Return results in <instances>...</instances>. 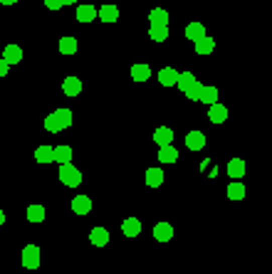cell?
I'll list each match as a JSON object with an SVG mask.
<instances>
[{
	"label": "cell",
	"mask_w": 272,
	"mask_h": 274,
	"mask_svg": "<svg viewBox=\"0 0 272 274\" xmlns=\"http://www.w3.org/2000/svg\"><path fill=\"white\" fill-rule=\"evenodd\" d=\"M0 62H3V55H0Z\"/></svg>",
	"instance_id": "cell-37"
},
{
	"label": "cell",
	"mask_w": 272,
	"mask_h": 274,
	"mask_svg": "<svg viewBox=\"0 0 272 274\" xmlns=\"http://www.w3.org/2000/svg\"><path fill=\"white\" fill-rule=\"evenodd\" d=\"M151 77V67L149 64H134L131 67V79L134 82H146Z\"/></svg>",
	"instance_id": "cell-19"
},
{
	"label": "cell",
	"mask_w": 272,
	"mask_h": 274,
	"mask_svg": "<svg viewBox=\"0 0 272 274\" xmlns=\"http://www.w3.org/2000/svg\"><path fill=\"white\" fill-rule=\"evenodd\" d=\"M28 220L30 222H42L45 220V208L42 205H30L28 208Z\"/></svg>",
	"instance_id": "cell-30"
},
{
	"label": "cell",
	"mask_w": 272,
	"mask_h": 274,
	"mask_svg": "<svg viewBox=\"0 0 272 274\" xmlns=\"http://www.w3.org/2000/svg\"><path fill=\"white\" fill-rule=\"evenodd\" d=\"M99 20H104V23H117V20H119V8H117L114 3L102 5V8H99Z\"/></svg>",
	"instance_id": "cell-5"
},
{
	"label": "cell",
	"mask_w": 272,
	"mask_h": 274,
	"mask_svg": "<svg viewBox=\"0 0 272 274\" xmlns=\"http://www.w3.org/2000/svg\"><path fill=\"white\" fill-rule=\"evenodd\" d=\"M89 240H92L94 247H104V244L109 242V232H107V227H92Z\"/></svg>",
	"instance_id": "cell-17"
},
{
	"label": "cell",
	"mask_w": 272,
	"mask_h": 274,
	"mask_svg": "<svg viewBox=\"0 0 272 274\" xmlns=\"http://www.w3.org/2000/svg\"><path fill=\"white\" fill-rule=\"evenodd\" d=\"M196 82H198V79H196L191 72H181V79H178V89L186 94V91H188L191 87H193V84H196Z\"/></svg>",
	"instance_id": "cell-28"
},
{
	"label": "cell",
	"mask_w": 272,
	"mask_h": 274,
	"mask_svg": "<svg viewBox=\"0 0 272 274\" xmlns=\"http://www.w3.org/2000/svg\"><path fill=\"white\" fill-rule=\"evenodd\" d=\"M225 193H228V198H230V200H242V198H245V185H242L240 181H235V183H230V185H228V190H225Z\"/></svg>",
	"instance_id": "cell-25"
},
{
	"label": "cell",
	"mask_w": 272,
	"mask_h": 274,
	"mask_svg": "<svg viewBox=\"0 0 272 274\" xmlns=\"http://www.w3.org/2000/svg\"><path fill=\"white\" fill-rule=\"evenodd\" d=\"M203 104H208V106H213V104H218V87H206V91H203V99H201Z\"/></svg>",
	"instance_id": "cell-31"
},
{
	"label": "cell",
	"mask_w": 272,
	"mask_h": 274,
	"mask_svg": "<svg viewBox=\"0 0 272 274\" xmlns=\"http://www.w3.org/2000/svg\"><path fill=\"white\" fill-rule=\"evenodd\" d=\"M3 60L8 62L10 67H13V64H18V62L23 60V50H20L18 45H13V42H10V45L3 50Z\"/></svg>",
	"instance_id": "cell-13"
},
{
	"label": "cell",
	"mask_w": 272,
	"mask_h": 274,
	"mask_svg": "<svg viewBox=\"0 0 272 274\" xmlns=\"http://www.w3.org/2000/svg\"><path fill=\"white\" fill-rule=\"evenodd\" d=\"M109 3H114V0H109Z\"/></svg>",
	"instance_id": "cell-38"
},
{
	"label": "cell",
	"mask_w": 272,
	"mask_h": 274,
	"mask_svg": "<svg viewBox=\"0 0 272 274\" xmlns=\"http://www.w3.org/2000/svg\"><path fill=\"white\" fill-rule=\"evenodd\" d=\"M149 20H151V25H163V28H168V13H166L163 8H153L151 13H149Z\"/></svg>",
	"instance_id": "cell-20"
},
{
	"label": "cell",
	"mask_w": 272,
	"mask_h": 274,
	"mask_svg": "<svg viewBox=\"0 0 272 274\" xmlns=\"http://www.w3.org/2000/svg\"><path fill=\"white\" fill-rule=\"evenodd\" d=\"M228 176L235 178V181H240L242 176H245V161L242 158H230L228 161Z\"/></svg>",
	"instance_id": "cell-15"
},
{
	"label": "cell",
	"mask_w": 272,
	"mask_h": 274,
	"mask_svg": "<svg viewBox=\"0 0 272 274\" xmlns=\"http://www.w3.org/2000/svg\"><path fill=\"white\" fill-rule=\"evenodd\" d=\"M94 18H99V10L94 5H77V20L79 23H92Z\"/></svg>",
	"instance_id": "cell-9"
},
{
	"label": "cell",
	"mask_w": 272,
	"mask_h": 274,
	"mask_svg": "<svg viewBox=\"0 0 272 274\" xmlns=\"http://www.w3.org/2000/svg\"><path fill=\"white\" fill-rule=\"evenodd\" d=\"M23 267L25 269H37L40 267V247L37 244H25L23 247Z\"/></svg>",
	"instance_id": "cell-3"
},
{
	"label": "cell",
	"mask_w": 272,
	"mask_h": 274,
	"mask_svg": "<svg viewBox=\"0 0 272 274\" xmlns=\"http://www.w3.org/2000/svg\"><path fill=\"white\" fill-rule=\"evenodd\" d=\"M72 126V111L69 109H57V111H52L47 119H45V128L50 131V133H57L62 128H69Z\"/></svg>",
	"instance_id": "cell-1"
},
{
	"label": "cell",
	"mask_w": 272,
	"mask_h": 274,
	"mask_svg": "<svg viewBox=\"0 0 272 274\" xmlns=\"http://www.w3.org/2000/svg\"><path fill=\"white\" fill-rule=\"evenodd\" d=\"M149 37H151L153 42H163V40L168 37V28H163V25H151V28H149Z\"/></svg>",
	"instance_id": "cell-27"
},
{
	"label": "cell",
	"mask_w": 272,
	"mask_h": 274,
	"mask_svg": "<svg viewBox=\"0 0 272 274\" xmlns=\"http://www.w3.org/2000/svg\"><path fill=\"white\" fill-rule=\"evenodd\" d=\"M45 5H47L50 10H60L64 3H62V0H45Z\"/></svg>",
	"instance_id": "cell-32"
},
{
	"label": "cell",
	"mask_w": 272,
	"mask_h": 274,
	"mask_svg": "<svg viewBox=\"0 0 272 274\" xmlns=\"http://www.w3.org/2000/svg\"><path fill=\"white\" fill-rule=\"evenodd\" d=\"M60 52L62 55H74V52H77V37H62Z\"/></svg>",
	"instance_id": "cell-26"
},
{
	"label": "cell",
	"mask_w": 272,
	"mask_h": 274,
	"mask_svg": "<svg viewBox=\"0 0 272 274\" xmlns=\"http://www.w3.org/2000/svg\"><path fill=\"white\" fill-rule=\"evenodd\" d=\"M57 176H60L62 185H67V188H77V185H82V173H79V168L72 166V163H62L60 171H57Z\"/></svg>",
	"instance_id": "cell-2"
},
{
	"label": "cell",
	"mask_w": 272,
	"mask_h": 274,
	"mask_svg": "<svg viewBox=\"0 0 272 274\" xmlns=\"http://www.w3.org/2000/svg\"><path fill=\"white\" fill-rule=\"evenodd\" d=\"M186 37L193 40V42L203 40V37H206V25H203V23H188V25H186Z\"/></svg>",
	"instance_id": "cell-14"
},
{
	"label": "cell",
	"mask_w": 272,
	"mask_h": 274,
	"mask_svg": "<svg viewBox=\"0 0 272 274\" xmlns=\"http://www.w3.org/2000/svg\"><path fill=\"white\" fill-rule=\"evenodd\" d=\"M121 232H124L126 237H136V235L141 232V220H139V217H126V220L121 222Z\"/></svg>",
	"instance_id": "cell-7"
},
{
	"label": "cell",
	"mask_w": 272,
	"mask_h": 274,
	"mask_svg": "<svg viewBox=\"0 0 272 274\" xmlns=\"http://www.w3.org/2000/svg\"><path fill=\"white\" fill-rule=\"evenodd\" d=\"M8 69H10V64L3 60V62H0V77H5V74H8Z\"/></svg>",
	"instance_id": "cell-33"
},
{
	"label": "cell",
	"mask_w": 272,
	"mask_h": 274,
	"mask_svg": "<svg viewBox=\"0 0 272 274\" xmlns=\"http://www.w3.org/2000/svg\"><path fill=\"white\" fill-rule=\"evenodd\" d=\"M186 146H188L191 151L206 149V136H203V131H191V133L186 136Z\"/></svg>",
	"instance_id": "cell-6"
},
{
	"label": "cell",
	"mask_w": 272,
	"mask_h": 274,
	"mask_svg": "<svg viewBox=\"0 0 272 274\" xmlns=\"http://www.w3.org/2000/svg\"><path fill=\"white\" fill-rule=\"evenodd\" d=\"M178 79H181V72H176L173 67H163V69L158 72L161 87H178Z\"/></svg>",
	"instance_id": "cell-4"
},
{
	"label": "cell",
	"mask_w": 272,
	"mask_h": 274,
	"mask_svg": "<svg viewBox=\"0 0 272 274\" xmlns=\"http://www.w3.org/2000/svg\"><path fill=\"white\" fill-rule=\"evenodd\" d=\"M62 91H64V96H77V94L82 91V82H79V77H64V82H62Z\"/></svg>",
	"instance_id": "cell-10"
},
{
	"label": "cell",
	"mask_w": 272,
	"mask_h": 274,
	"mask_svg": "<svg viewBox=\"0 0 272 274\" xmlns=\"http://www.w3.org/2000/svg\"><path fill=\"white\" fill-rule=\"evenodd\" d=\"M203 91H206V84H201V82H196L191 89L186 91V96L191 99V101H201L203 99Z\"/></svg>",
	"instance_id": "cell-29"
},
{
	"label": "cell",
	"mask_w": 272,
	"mask_h": 274,
	"mask_svg": "<svg viewBox=\"0 0 272 274\" xmlns=\"http://www.w3.org/2000/svg\"><path fill=\"white\" fill-rule=\"evenodd\" d=\"M55 163H72V146H55Z\"/></svg>",
	"instance_id": "cell-23"
},
{
	"label": "cell",
	"mask_w": 272,
	"mask_h": 274,
	"mask_svg": "<svg viewBox=\"0 0 272 274\" xmlns=\"http://www.w3.org/2000/svg\"><path fill=\"white\" fill-rule=\"evenodd\" d=\"M0 3H3V5H15L18 0H0Z\"/></svg>",
	"instance_id": "cell-34"
},
{
	"label": "cell",
	"mask_w": 272,
	"mask_h": 274,
	"mask_svg": "<svg viewBox=\"0 0 272 274\" xmlns=\"http://www.w3.org/2000/svg\"><path fill=\"white\" fill-rule=\"evenodd\" d=\"M163 183V171L161 168H149L146 171V185L149 188H158Z\"/></svg>",
	"instance_id": "cell-24"
},
{
	"label": "cell",
	"mask_w": 272,
	"mask_h": 274,
	"mask_svg": "<svg viewBox=\"0 0 272 274\" xmlns=\"http://www.w3.org/2000/svg\"><path fill=\"white\" fill-rule=\"evenodd\" d=\"M208 116H211L213 123H223L228 119V106L225 104H213V106H208Z\"/></svg>",
	"instance_id": "cell-16"
},
{
	"label": "cell",
	"mask_w": 272,
	"mask_h": 274,
	"mask_svg": "<svg viewBox=\"0 0 272 274\" xmlns=\"http://www.w3.org/2000/svg\"><path fill=\"white\" fill-rule=\"evenodd\" d=\"M62 3H64V5H74L77 0H62Z\"/></svg>",
	"instance_id": "cell-35"
},
{
	"label": "cell",
	"mask_w": 272,
	"mask_h": 274,
	"mask_svg": "<svg viewBox=\"0 0 272 274\" xmlns=\"http://www.w3.org/2000/svg\"><path fill=\"white\" fill-rule=\"evenodd\" d=\"M3 222H5V213L0 210V225H3Z\"/></svg>",
	"instance_id": "cell-36"
},
{
	"label": "cell",
	"mask_w": 272,
	"mask_h": 274,
	"mask_svg": "<svg viewBox=\"0 0 272 274\" xmlns=\"http://www.w3.org/2000/svg\"><path fill=\"white\" fill-rule=\"evenodd\" d=\"M213 50H215V40L213 37H203V40H198L196 42V55H211Z\"/></svg>",
	"instance_id": "cell-22"
},
{
	"label": "cell",
	"mask_w": 272,
	"mask_h": 274,
	"mask_svg": "<svg viewBox=\"0 0 272 274\" xmlns=\"http://www.w3.org/2000/svg\"><path fill=\"white\" fill-rule=\"evenodd\" d=\"M158 161L161 163H176L178 161V151L173 146H161L158 149Z\"/></svg>",
	"instance_id": "cell-21"
},
{
	"label": "cell",
	"mask_w": 272,
	"mask_h": 274,
	"mask_svg": "<svg viewBox=\"0 0 272 274\" xmlns=\"http://www.w3.org/2000/svg\"><path fill=\"white\" fill-rule=\"evenodd\" d=\"M153 141H156L158 146H171V141H173V131H171L168 126H158V128L153 131Z\"/></svg>",
	"instance_id": "cell-12"
},
{
	"label": "cell",
	"mask_w": 272,
	"mask_h": 274,
	"mask_svg": "<svg viewBox=\"0 0 272 274\" xmlns=\"http://www.w3.org/2000/svg\"><path fill=\"white\" fill-rule=\"evenodd\" d=\"M35 161L37 163H52L55 161V149L52 146H37L35 149Z\"/></svg>",
	"instance_id": "cell-18"
},
{
	"label": "cell",
	"mask_w": 272,
	"mask_h": 274,
	"mask_svg": "<svg viewBox=\"0 0 272 274\" xmlns=\"http://www.w3.org/2000/svg\"><path fill=\"white\" fill-rule=\"evenodd\" d=\"M153 237H156L158 242H168V240L173 237V227H171V222H156V227H153Z\"/></svg>",
	"instance_id": "cell-8"
},
{
	"label": "cell",
	"mask_w": 272,
	"mask_h": 274,
	"mask_svg": "<svg viewBox=\"0 0 272 274\" xmlns=\"http://www.w3.org/2000/svg\"><path fill=\"white\" fill-rule=\"evenodd\" d=\"M72 210L77 215H87L92 210V198L89 195H77V198H72Z\"/></svg>",
	"instance_id": "cell-11"
}]
</instances>
